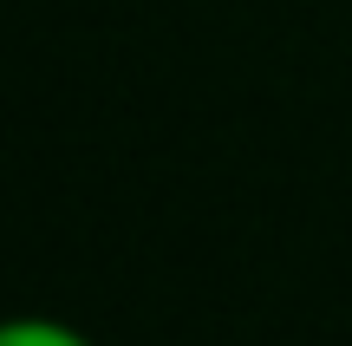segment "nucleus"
I'll list each match as a JSON object with an SVG mask.
<instances>
[{"label": "nucleus", "mask_w": 352, "mask_h": 346, "mask_svg": "<svg viewBox=\"0 0 352 346\" xmlns=\"http://www.w3.org/2000/svg\"><path fill=\"white\" fill-rule=\"evenodd\" d=\"M0 346H98V340L78 334L59 314H7L0 321Z\"/></svg>", "instance_id": "nucleus-1"}]
</instances>
